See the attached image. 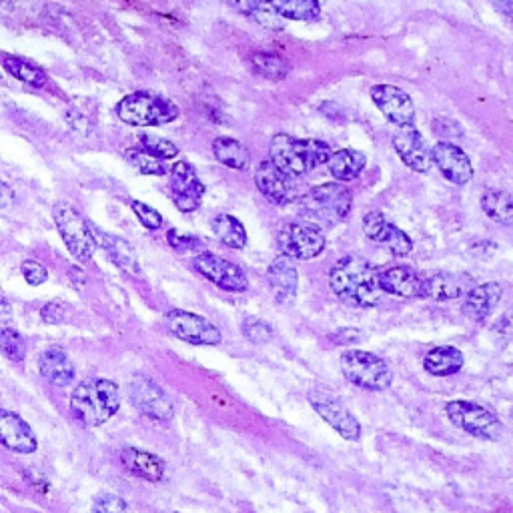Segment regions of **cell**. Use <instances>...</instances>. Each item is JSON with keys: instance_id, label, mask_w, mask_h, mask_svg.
Masks as SVG:
<instances>
[{"instance_id": "cell-1", "label": "cell", "mask_w": 513, "mask_h": 513, "mask_svg": "<svg viewBox=\"0 0 513 513\" xmlns=\"http://www.w3.org/2000/svg\"><path fill=\"white\" fill-rule=\"evenodd\" d=\"M329 285L341 303L359 309L375 307L383 293L379 287V271L371 261L359 255L341 257L329 273Z\"/></svg>"}, {"instance_id": "cell-2", "label": "cell", "mask_w": 513, "mask_h": 513, "mask_svg": "<svg viewBox=\"0 0 513 513\" xmlns=\"http://www.w3.org/2000/svg\"><path fill=\"white\" fill-rule=\"evenodd\" d=\"M333 155L331 145L317 139H297L279 133L271 139L269 161L285 175L297 179L325 165Z\"/></svg>"}, {"instance_id": "cell-3", "label": "cell", "mask_w": 513, "mask_h": 513, "mask_svg": "<svg viewBox=\"0 0 513 513\" xmlns=\"http://www.w3.org/2000/svg\"><path fill=\"white\" fill-rule=\"evenodd\" d=\"M121 389L109 379H87L71 395V413L83 427H99L117 415Z\"/></svg>"}, {"instance_id": "cell-4", "label": "cell", "mask_w": 513, "mask_h": 513, "mask_svg": "<svg viewBox=\"0 0 513 513\" xmlns=\"http://www.w3.org/2000/svg\"><path fill=\"white\" fill-rule=\"evenodd\" d=\"M301 215L315 225L335 227L343 223L353 207V195L343 183H323L299 197Z\"/></svg>"}, {"instance_id": "cell-5", "label": "cell", "mask_w": 513, "mask_h": 513, "mask_svg": "<svg viewBox=\"0 0 513 513\" xmlns=\"http://www.w3.org/2000/svg\"><path fill=\"white\" fill-rule=\"evenodd\" d=\"M117 117L131 127H161L179 117V107L163 95L139 91L119 101Z\"/></svg>"}, {"instance_id": "cell-6", "label": "cell", "mask_w": 513, "mask_h": 513, "mask_svg": "<svg viewBox=\"0 0 513 513\" xmlns=\"http://www.w3.org/2000/svg\"><path fill=\"white\" fill-rule=\"evenodd\" d=\"M341 373L347 381L361 389L369 391H385L393 383V371L375 353L369 351H345L341 355Z\"/></svg>"}, {"instance_id": "cell-7", "label": "cell", "mask_w": 513, "mask_h": 513, "mask_svg": "<svg viewBox=\"0 0 513 513\" xmlns=\"http://www.w3.org/2000/svg\"><path fill=\"white\" fill-rule=\"evenodd\" d=\"M53 219H55V225H57L69 253L79 263L91 261V257L95 255L97 243H95L91 225L79 215V211L75 207H71L69 203L59 201L53 207Z\"/></svg>"}, {"instance_id": "cell-8", "label": "cell", "mask_w": 513, "mask_h": 513, "mask_svg": "<svg viewBox=\"0 0 513 513\" xmlns=\"http://www.w3.org/2000/svg\"><path fill=\"white\" fill-rule=\"evenodd\" d=\"M445 415L455 427L483 441H495L501 433V421L497 413L475 401L453 399L445 405Z\"/></svg>"}, {"instance_id": "cell-9", "label": "cell", "mask_w": 513, "mask_h": 513, "mask_svg": "<svg viewBox=\"0 0 513 513\" xmlns=\"http://www.w3.org/2000/svg\"><path fill=\"white\" fill-rule=\"evenodd\" d=\"M325 233L315 223H287L279 231L281 255L291 261H309L325 251Z\"/></svg>"}, {"instance_id": "cell-10", "label": "cell", "mask_w": 513, "mask_h": 513, "mask_svg": "<svg viewBox=\"0 0 513 513\" xmlns=\"http://www.w3.org/2000/svg\"><path fill=\"white\" fill-rule=\"evenodd\" d=\"M193 267L201 277L227 293H245L249 289V279L245 271L237 263L227 261L215 253H197L193 257Z\"/></svg>"}, {"instance_id": "cell-11", "label": "cell", "mask_w": 513, "mask_h": 513, "mask_svg": "<svg viewBox=\"0 0 513 513\" xmlns=\"http://www.w3.org/2000/svg\"><path fill=\"white\" fill-rule=\"evenodd\" d=\"M165 325L173 337L189 345L213 347L223 341V335L217 329V325H213L209 319L191 311H183V309L169 311L165 317Z\"/></svg>"}, {"instance_id": "cell-12", "label": "cell", "mask_w": 513, "mask_h": 513, "mask_svg": "<svg viewBox=\"0 0 513 513\" xmlns=\"http://www.w3.org/2000/svg\"><path fill=\"white\" fill-rule=\"evenodd\" d=\"M129 397L137 411L153 421L165 423L175 415V405L165 389L145 375H137L129 383Z\"/></svg>"}, {"instance_id": "cell-13", "label": "cell", "mask_w": 513, "mask_h": 513, "mask_svg": "<svg viewBox=\"0 0 513 513\" xmlns=\"http://www.w3.org/2000/svg\"><path fill=\"white\" fill-rule=\"evenodd\" d=\"M171 197L181 213H195L205 195V185L189 161H177L169 173Z\"/></svg>"}, {"instance_id": "cell-14", "label": "cell", "mask_w": 513, "mask_h": 513, "mask_svg": "<svg viewBox=\"0 0 513 513\" xmlns=\"http://www.w3.org/2000/svg\"><path fill=\"white\" fill-rule=\"evenodd\" d=\"M309 403L317 411V415L325 423H329L343 439H349V441L361 439V423L337 397L327 395L323 391H315L309 395Z\"/></svg>"}, {"instance_id": "cell-15", "label": "cell", "mask_w": 513, "mask_h": 513, "mask_svg": "<svg viewBox=\"0 0 513 513\" xmlns=\"http://www.w3.org/2000/svg\"><path fill=\"white\" fill-rule=\"evenodd\" d=\"M371 101L391 125L395 127L415 125V105L403 89L393 85H375L371 89Z\"/></svg>"}, {"instance_id": "cell-16", "label": "cell", "mask_w": 513, "mask_h": 513, "mask_svg": "<svg viewBox=\"0 0 513 513\" xmlns=\"http://www.w3.org/2000/svg\"><path fill=\"white\" fill-rule=\"evenodd\" d=\"M363 233L395 257H405L413 251V239L395 223H391L383 213H367L363 219Z\"/></svg>"}, {"instance_id": "cell-17", "label": "cell", "mask_w": 513, "mask_h": 513, "mask_svg": "<svg viewBox=\"0 0 513 513\" xmlns=\"http://www.w3.org/2000/svg\"><path fill=\"white\" fill-rule=\"evenodd\" d=\"M255 185L261 191V195L279 207L291 205L299 201L295 179L285 175L281 169H277L271 161H263L255 171Z\"/></svg>"}, {"instance_id": "cell-18", "label": "cell", "mask_w": 513, "mask_h": 513, "mask_svg": "<svg viewBox=\"0 0 513 513\" xmlns=\"http://www.w3.org/2000/svg\"><path fill=\"white\" fill-rule=\"evenodd\" d=\"M393 149L397 151L403 165H407L415 173H427L433 165L431 149L425 143V137L417 131V127H397L393 133Z\"/></svg>"}, {"instance_id": "cell-19", "label": "cell", "mask_w": 513, "mask_h": 513, "mask_svg": "<svg viewBox=\"0 0 513 513\" xmlns=\"http://www.w3.org/2000/svg\"><path fill=\"white\" fill-rule=\"evenodd\" d=\"M431 161L437 165L439 173L453 185H467L473 179V165L465 151L455 143L439 141L431 149Z\"/></svg>"}, {"instance_id": "cell-20", "label": "cell", "mask_w": 513, "mask_h": 513, "mask_svg": "<svg viewBox=\"0 0 513 513\" xmlns=\"http://www.w3.org/2000/svg\"><path fill=\"white\" fill-rule=\"evenodd\" d=\"M0 445L21 455H29L39 449L33 427L11 409H0Z\"/></svg>"}, {"instance_id": "cell-21", "label": "cell", "mask_w": 513, "mask_h": 513, "mask_svg": "<svg viewBox=\"0 0 513 513\" xmlns=\"http://www.w3.org/2000/svg\"><path fill=\"white\" fill-rule=\"evenodd\" d=\"M475 285L477 283L469 273L439 271L429 277H423L421 297L433 299V301H453V299L465 297Z\"/></svg>"}, {"instance_id": "cell-22", "label": "cell", "mask_w": 513, "mask_h": 513, "mask_svg": "<svg viewBox=\"0 0 513 513\" xmlns=\"http://www.w3.org/2000/svg\"><path fill=\"white\" fill-rule=\"evenodd\" d=\"M91 231H93L97 247H101L107 253V257L121 271H125L127 275H131L135 279H141V263H139L137 251L133 249V245L129 241H125L123 237L111 235V233H107V231H103L95 225H91Z\"/></svg>"}, {"instance_id": "cell-23", "label": "cell", "mask_w": 513, "mask_h": 513, "mask_svg": "<svg viewBox=\"0 0 513 513\" xmlns=\"http://www.w3.org/2000/svg\"><path fill=\"white\" fill-rule=\"evenodd\" d=\"M267 285L279 305H289L295 301L299 289V273L289 257L279 255L271 261L267 269Z\"/></svg>"}, {"instance_id": "cell-24", "label": "cell", "mask_w": 513, "mask_h": 513, "mask_svg": "<svg viewBox=\"0 0 513 513\" xmlns=\"http://www.w3.org/2000/svg\"><path fill=\"white\" fill-rule=\"evenodd\" d=\"M379 287L383 293L401 299H417L421 297L423 277L407 265H395L379 273Z\"/></svg>"}, {"instance_id": "cell-25", "label": "cell", "mask_w": 513, "mask_h": 513, "mask_svg": "<svg viewBox=\"0 0 513 513\" xmlns=\"http://www.w3.org/2000/svg\"><path fill=\"white\" fill-rule=\"evenodd\" d=\"M503 289L499 283H481L475 285L463 299L461 311L463 315L473 323H483L489 319V315L495 311L497 303L501 301Z\"/></svg>"}, {"instance_id": "cell-26", "label": "cell", "mask_w": 513, "mask_h": 513, "mask_svg": "<svg viewBox=\"0 0 513 513\" xmlns=\"http://www.w3.org/2000/svg\"><path fill=\"white\" fill-rule=\"evenodd\" d=\"M121 463L129 473H133L139 479L151 481V483L161 481L165 477V469H167L165 461L159 455L139 449V447H125L121 451Z\"/></svg>"}, {"instance_id": "cell-27", "label": "cell", "mask_w": 513, "mask_h": 513, "mask_svg": "<svg viewBox=\"0 0 513 513\" xmlns=\"http://www.w3.org/2000/svg\"><path fill=\"white\" fill-rule=\"evenodd\" d=\"M39 371L49 383H53L57 387H67L77 377V369H75L71 357L59 347H51L41 353Z\"/></svg>"}, {"instance_id": "cell-28", "label": "cell", "mask_w": 513, "mask_h": 513, "mask_svg": "<svg viewBox=\"0 0 513 513\" xmlns=\"http://www.w3.org/2000/svg\"><path fill=\"white\" fill-rule=\"evenodd\" d=\"M463 353L457 347H435L423 359V369L433 377H449L463 369Z\"/></svg>"}, {"instance_id": "cell-29", "label": "cell", "mask_w": 513, "mask_h": 513, "mask_svg": "<svg viewBox=\"0 0 513 513\" xmlns=\"http://www.w3.org/2000/svg\"><path fill=\"white\" fill-rule=\"evenodd\" d=\"M365 165H367V157L355 149L335 151L327 161L329 173L337 179V183L355 181L363 173Z\"/></svg>"}, {"instance_id": "cell-30", "label": "cell", "mask_w": 513, "mask_h": 513, "mask_svg": "<svg viewBox=\"0 0 513 513\" xmlns=\"http://www.w3.org/2000/svg\"><path fill=\"white\" fill-rule=\"evenodd\" d=\"M213 155L215 159L235 171H245L251 165V153L249 149L233 139V137H219L213 141Z\"/></svg>"}, {"instance_id": "cell-31", "label": "cell", "mask_w": 513, "mask_h": 513, "mask_svg": "<svg viewBox=\"0 0 513 513\" xmlns=\"http://www.w3.org/2000/svg\"><path fill=\"white\" fill-rule=\"evenodd\" d=\"M211 227H213V233L217 235V239H219L225 247L237 249V251L247 247L249 235H247L245 225H243L237 217H233V215H229V213H219V215L213 219Z\"/></svg>"}, {"instance_id": "cell-32", "label": "cell", "mask_w": 513, "mask_h": 513, "mask_svg": "<svg viewBox=\"0 0 513 513\" xmlns=\"http://www.w3.org/2000/svg\"><path fill=\"white\" fill-rule=\"evenodd\" d=\"M273 11L285 21L311 23L321 17L319 0H269Z\"/></svg>"}, {"instance_id": "cell-33", "label": "cell", "mask_w": 513, "mask_h": 513, "mask_svg": "<svg viewBox=\"0 0 513 513\" xmlns=\"http://www.w3.org/2000/svg\"><path fill=\"white\" fill-rule=\"evenodd\" d=\"M481 209L493 223L505 227L513 225V195L499 189H489L481 195Z\"/></svg>"}, {"instance_id": "cell-34", "label": "cell", "mask_w": 513, "mask_h": 513, "mask_svg": "<svg viewBox=\"0 0 513 513\" xmlns=\"http://www.w3.org/2000/svg\"><path fill=\"white\" fill-rule=\"evenodd\" d=\"M229 5L265 29H281V17L273 11L269 0H229Z\"/></svg>"}, {"instance_id": "cell-35", "label": "cell", "mask_w": 513, "mask_h": 513, "mask_svg": "<svg viewBox=\"0 0 513 513\" xmlns=\"http://www.w3.org/2000/svg\"><path fill=\"white\" fill-rule=\"evenodd\" d=\"M253 71L267 81H283L289 75V63L281 55L255 53L251 55Z\"/></svg>"}, {"instance_id": "cell-36", "label": "cell", "mask_w": 513, "mask_h": 513, "mask_svg": "<svg viewBox=\"0 0 513 513\" xmlns=\"http://www.w3.org/2000/svg\"><path fill=\"white\" fill-rule=\"evenodd\" d=\"M5 69L21 83L29 85V87H35V89H41L47 85V73L43 69H39L37 65H31L23 59H17V57H5Z\"/></svg>"}, {"instance_id": "cell-37", "label": "cell", "mask_w": 513, "mask_h": 513, "mask_svg": "<svg viewBox=\"0 0 513 513\" xmlns=\"http://www.w3.org/2000/svg\"><path fill=\"white\" fill-rule=\"evenodd\" d=\"M127 161L143 175H151V177H165L167 175V167H165V161L159 159L157 155L141 149V147H135V149H129L125 153Z\"/></svg>"}, {"instance_id": "cell-38", "label": "cell", "mask_w": 513, "mask_h": 513, "mask_svg": "<svg viewBox=\"0 0 513 513\" xmlns=\"http://www.w3.org/2000/svg\"><path fill=\"white\" fill-rule=\"evenodd\" d=\"M0 355L13 363H21L27 357V339L13 327H0Z\"/></svg>"}, {"instance_id": "cell-39", "label": "cell", "mask_w": 513, "mask_h": 513, "mask_svg": "<svg viewBox=\"0 0 513 513\" xmlns=\"http://www.w3.org/2000/svg\"><path fill=\"white\" fill-rule=\"evenodd\" d=\"M141 149L157 155L159 159L167 161V159H175L179 155V149L175 143H171L169 139L163 137H155V135H143L141 139Z\"/></svg>"}, {"instance_id": "cell-40", "label": "cell", "mask_w": 513, "mask_h": 513, "mask_svg": "<svg viewBox=\"0 0 513 513\" xmlns=\"http://www.w3.org/2000/svg\"><path fill=\"white\" fill-rule=\"evenodd\" d=\"M243 335L251 341V343H267L273 339V327L267 323V321H261V319H245L243 321Z\"/></svg>"}, {"instance_id": "cell-41", "label": "cell", "mask_w": 513, "mask_h": 513, "mask_svg": "<svg viewBox=\"0 0 513 513\" xmlns=\"http://www.w3.org/2000/svg\"><path fill=\"white\" fill-rule=\"evenodd\" d=\"M93 513H131L127 501L115 493H103L93 503Z\"/></svg>"}, {"instance_id": "cell-42", "label": "cell", "mask_w": 513, "mask_h": 513, "mask_svg": "<svg viewBox=\"0 0 513 513\" xmlns=\"http://www.w3.org/2000/svg\"><path fill=\"white\" fill-rule=\"evenodd\" d=\"M131 207H133L137 219L143 223V227H147V229H151V231L161 229V225H163V215H161L157 209H153L151 205H147V203H143V201H131Z\"/></svg>"}, {"instance_id": "cell-43", "label": "cell", "mask_w": 513, "mask_h": 513, "mask_svg": "<svg viewBox=\"0 0 513 513\" xmlns=\"http://www.w3.org/2000/svg\"><path fill=\"white\" fill-rule=\"evenodd\" d=\"M167 241H169V245H171L175 251H179V253H191V251H197V249L203 247L201 239H197V237H193V235H189V233H181V231H177V229H171V231L167 233Z\"/></svg>"}, {"instance_id": "cell-44", "label": "cell", "mask_w": 513, "mask_h": 513, "mask_svg": "<svg viewBox=\"0 0 513 513\" xmlns=\"http://www.w3.org/2000/svg\"><path fill=\"white\" fill-rule=\"evenodd\" d=\"M21 273L25 277V281L33 287H39V285H45L49 281V271L45 265H41L39 261L35 259H27L23 261L21 265Z\"/></svg>"}, {"instance_id": "cell-45", "label": "cell", "mask_w": 513, "mask_h": 513, "mask_svg": "<svg viewBox=\"0 0 513 513\" xmlns=\"http://www.w3.org/2000/svg\"><path fill=\"white\" fill-rule=\"evenodd\" d=\"M491 333H493L495 339L501 341V343L513 341V309H509L507 313H503V315L491 325Z\"/></svg>"}, {"instance_id": "cell-46", "label": "cell", "mask_w": 513, "mask_h": 513, "mask_svg": "<svg viewBox=\"0 0 513 513\" xmlns=\"http://www.w3.org/2000/svg\"><path fill=\"white\" fill-rule=\"evenodd\" d=\"M359 337H361V331L351 329V327L339 329V331H335V333L331 335V339H333L335 345H351V343L359 341Z\"/></svg>"}, {"instance_id": "cell-47", "label": "cell", "mask_w": 513, "mask_h": 513, "mask_svg": "<svg viewBox=\"0 0 513 513\" xmlns=\"http://www.w3.org/2000/svg\"><path fill=\"white\" fill-rule=\"evenodd\" d=\"M41 315H43V319H45L47 323H61L65 311H63V307H61L59 303H47V305L43 307Z\"/></svg>"}, {"instance_id": "cell-48", "label": "cell", "mask_w": 513, "mask_h": 513, "mask_svg": "<svg viewBox=\"0 0 513 513\" xmlns=\"http://www.w3.org/2000/svg\"><path fill=\"white\" fill-rule=\"evenodd\" d=\"M13 323V307L9 299L0 293V327H11Z\"/></svg>"}, {"instance_id": "cell-49", "label": "cell", "mask_w": 513, "mask_h": 513, "mask_svg": "<svg viewBox=\"0 0 513 513\" xmlns=\"http://www.w3.org/2000/svg\"><path fill=\"white\" fill-rule=\"evenodd\" d=\"M15 201H17L15 191H13L5 181H0V209H9V207H13V205H15Z\"/></svg>"}, {"instance_id": "cell-50", "label": "cell", "mask_w": 513, "mask_h": 513, "mask_svg": "<svg viewBox=\"0 0 513 513\" xmlns=\"http://www.w3.org/2000/svg\"><path fill=\"white\" fill-rule=\"evenodd\" d=\"M489 3L493 5V9L507 17V19H513V0H489Z\"/></svg>"}, {"instance_id": "cell-51", "label": "cell", "mask_w": 513, "mask_h": 513, "mask_svg": "<svg viewBox=\"0 0 513 513\" xmlns=\"http://www.w3.org/2000/svg\"><path fill=\"white\" fill-rule=\"evenodd\" d=\"M511 417H513V413H511Z\"/></svg>"}]
</instances>
